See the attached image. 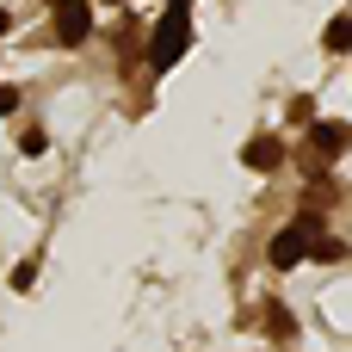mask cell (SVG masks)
Segmentation results:
<instances>
[{
	"instance_id": "cell-3",
	"label": "cell",
	"mask_w": 352,
	"mask_h": 352,
	"mask_svg": "<svg viewBox=\"0 0 352 352\" xmlns=\"http://www.w3.org/2000/svg\"><path fill=\"white\" fill-rule=\"evenodd\" d=\"M309 235H316V217H297L291 229H278L272 235V266H297L309 254Z\"/></svg>"
},
{
	"instance_id": "cell-9",
	"label": "cell",
	"mask_w": 352,
	"mask_h": 352,
	"mask_svg": "<svg viewBox=\"0 0 352 352\" xmlns=\"http://www.w3.org/2000/svg\"><path fill=\"white\" fill-rule=\"evenodd\" d=\"M6 25H12V19H6V12H0V31H6Z\"/></svg>"
},
{
	"instance_id": "cell-10",
	"label": "cell",
	"mask_w": 352,
	"mask_h": 352,
	"mask_svg": "<svg viewBox=\"0 0 352 352\" xmlns=\"http://www.w3.org/2000/svg\"><path fill=\"white\" fill-rule=\"evenodd\" d=\"M179 6H186V0H179Z\"/></svg>"
},
{
	"instance_id": "cell-1",
	"label": "cell",
	"mask_w": 352,
	"mask_h": 352,
	"mask_svg": "<svg viewBox=\"0 0 352 352\" xmlns=\"http://www.w3.org/2000/svg\"><path fill=\"white\" fill-rule=\"evenodd\" d=\"M186 50H192V19H186V6L173 0V6L155 19V37H148V68H155V74H167Z\"/></svg>"
},
{
	"instance_id": "cell-6",
	"label": "cell",
	"mask_w": 352,
	"mask_h": 352,
	"mask_svg": "<svg viewBox=\"0 0 352 352\" xmlns=\"http://www.w3.org/2000/svg\"><path fill=\"white\" fill-rule=\"evenodd\" d=\"M328 50H352V19H334L328 25Z\"/></svg>"
},
{
	"instance_id": "cell-2",
	"label": "cell",
	"mask_w": 352,
	"mask_h": 352,
	"mask_svg": "<svg viewBox=\"0 0 352 352\" xmlns=\"http://www.w3.org/2000/svg\"><path fill=\"white\" fill-rule=\"evenodd\" d=\"M56 6V37L62 43H87L93 37V0H50Z\"/></svg>"
},
{
	"instance_id": "cell-7",
	"label": "cell",
	"mask_w": 352,
	"mask_h": 352,
	"mask_svg": "<svg viewBox=\"0 0 352 352\" xmlns=\"http://www.w3.org/2000/svg\"><path fill=\"white\" fill-rule=\"evenodd\" d=\"M266 328H272V334H278V340H285V334H291V316H285V309H278V303H272V309H266Z\"/></svg>"
},
{
	"instance_id": "cell-4",
	"label": "cell",
	"mask_w": 352,
	"mask_h": 352,
	"mask_svg": "<svg viewBox=\"0 0 352 352\" xmlns=\"http://www.w3.org/2000/svg\"><path fill=\"white\" fill-rule=\"evenodd\" d=\"M340 148H346V130H340V124H316V130H309V161H316L309 173H322V161H334Z\"/></svg>"
},
{
	"instance_id": "cell-8",
	"label": "cell",
	"mask_w": 352,
	"mask_h": 352,
	"mask_svg": "<svg viewBox=\"0 0 352 352\" xmlns=\"http://www.w3.org/2000/svg\"><path fill=\"white\" fill-rule=\"evenodd\" d=\"M6 111H19V87H0V118Z\"/></svg>"
},
{
	"instance_id": "cell-5",
	"label": "cell",
	"mask_w": 352,
	"mask_h": 352,
	"mask_svg": "<svg viewBox=\"0 0 352 352\" xmlns=\"http://www.w3.org/2000/svg\"><path fill=\"white\" fill-rule=\"evenodd\" d=\"M241 161H248V167H254V173H272V167H278V161H285V148H278V142H272V136H254V142H248V148H241Z\"/></svg>"
}]
</instances>
